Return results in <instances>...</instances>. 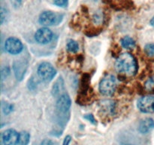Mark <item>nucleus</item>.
Listing matches in <instances>:
<instances>
[{
	"mask_svg": "<svg viewBox=\"0 0 154 145\" xmlns=\"http://www.w3.org/2000/svg\"><path fill=\"white\" fill-rule=\"evenodd\" d=\"M115 68L120 73L129 76H133L138 72V62L132 54L128 52L123 53L117 58Z\"/></svg>",
	"mask_w": 154,
	"mask_h": 145,
	"instance_id": "obj_1",
	"label": "nucleus"
},
{
	"mask_svg": "<svg viewBox=\"0 0 154 145\" xmlns=\"http://www.w3.org/2000/svg\"><path fill=\"white\" fill-rule=\"evenodd\" d=\"M117 87V81L114 76L107 75L101 80L99 85V90L101 94L105 96H110L114 93Z\"/></svg>",
	"mask_w": 154,
	"mask_h": 145,
	"instance_id": "obj_2",
	"label": "nucleus"
},
{
	"mask_svg": "<svg viewBox=\"0 0 154 145\" xmlns=\"http://www.w3.org/2000/svg\"><path fill=\"white\" fill-rule=\"evenodd\" d=\"M37 73L42 81L48 82L55 77L57 70L49 62H42L38 67Z\"/></svg>",
	"mask_w": 154,
	"mask_h": 145,
	"instance_id": "obj_3",
	"label": "nucleus"
},
{
	"mask_svg": "<svg viewBox=\"0 0 154 145\" xmlns=\"http://www.w3.org/2000/svg\"><path fill=\"white\" fill-rule=\"evenodd\" d=\"M62 18H63V15L47 11L41 14L38 18V22L42 26H45L46 27L49 26L57 25L61 21Z\"/></svg>",
	"mask_w": 154,
	"mask_h": 145,
	"instance_id": "obj_4",
	"label": "nucleus"
},
{
	"mask_svg": "<svg viewBox=\"0 0 154 145\" xmlns=\"http://www.w3.org/2000/svg\"><path fill=\"white\" fill-rule=\"evenodd\" d=\"M5 48L8 53L16 55L22 52L23 45L22 42L17 38L9 37L5 42Z\"/></svg>",
	"mask_w": 154,
	"mask_h": 145,
	"instance_id": "obj_5",
	"label": "nucleus"
},
{
	"mask_svg": "<svg viewBox=\"0 0 154 145\" xmlns=\"http://www.w3.org/2000/svg\"><path fill=\"white\" fill-rule=\"evenodd\" d=\"M138 110L144 113H154V96L147 95L141 97L137 103Z\"/></svg>",
	"mask_w": 154,
	"mask_h": 145,
	"instance_id": "obj_6",
	"label": "nucleus"
},
{
	"mask_svg": "<svg viewBox=\"0 0 154 145\" xmlns=\"http://www.w3.org/2000/svg\"><path fill=\"white\" fill-rule=\"evenodd\" d=\"M35 39L40 45H46L53 39V33L48 27L38 29L35 33Z\"/></svg>",
	"mask_w": 154,
	"mask_h": 145,
	"instance_id": "obj_7",
	"label": "nucleus"
},
{
	"mask_svg": "<svg viewBox=\"0 0 154 145\" xmlns=\"http://www.w3.org/2000/svg\"><path fill=\"white\" fill-rule=\"evenodd\" d=\"M20 133L16 130L9 128L2 133V141L4 145H18Z\"/></svg>",
	"mask_w": 154,
	"mask_h": 145,
	"instance_id": "obj_8",
	"label": "nucleus"
},
{
	"mask_svg": "<svg viewBox=\"0 0 154 145\" xmlns=\"http://www.w3.org/2000/svg\"><path fill=\"white\" fill-rule=\"evenodd\" d=\"M71 106H72V101L67 94L61 95L57 99L56 103V107L57 110L60 113H66L69 110Z\"/></svg>",
	"mask_w": 154,
	"mask_h": 145,
	"instance_id": "obj_9",
	"label": "nucleus"
},
{
	"mask_svg": "<svg viewBox=\"0 0 154 145\" xmlns=\"http://www.w3.org/2000/svg\"><path fill=\"white\" fill-rule=\"evenodd\" d=\"M14 71L17 80H22L27 69V62L24 60H17L14 62Z\"/></svg>",
	"mask_w": 154,
	"mask_h": 145,
	"instance_id": "obj_10",
	"label": "nucleus"
},
{
	"mask_svg": "<svg viewBox=\"0 0 154 145\" xmlns=\"http://www.w3.org/2000/svg\"><path fill=\"white\" fill-rule=\"evenodd\" d=\"M154 128V120L152 118H145L139 122L138 131L140 133L144 134L151 131Z\"/></svg>",
	"mask_w": 154,
	"mask_h": 145,
	"instance_id": "obj_11",
	"label": "nucleus"
},
{
	"mask_svg": "<svg viewBox=\"0 0 154 145\" xmlns=\"http://www.w3.org/2000/svg\"><path fill=\"white\" fill-rule=\"evenodd\" d=\"M101 108L105 113L113 115L115 111V104L112 101H103L101 103Z\"/></svg>",
	"mask_w": 154,
	"mask_h": 145,
	"instance_id": "obj_12",
	"label": "nucleus"
},
{
	"mask_svg": "<svg viewBox=\"0 0 154 145\" xmlns=\"http://www.w3.org/2000/svg\"><path fill=\"white\" fill-rule=\"evenodd\" d=\"M120 44L125 49H132L135 47V41L132 37L126 36L120 39Z\"/></svg>",
	"mask_w": 154,
	"mask_h": 145,
	"instance_id": "obj_13",
	"label": "nucleus"
},
{
	"mask_svg": "<svg viewBox=\"0 0 154 145\" xmlns=\"http://www.w3.org/2000/svg\"><path fill=\"white\" fill-rule=\"evenodd\" d=\"M64 89V82L62 77H60L56 81L55 84L54 85L52 88V94L54 96H57L60 95V92Z\"/></svg>",
	"mask_w": 154,
	"mask_h": 145,
	"instance_id": "obj_14",
	"label": "nucleus"
},
{
	"mask_svg": "<svg viewBox=\"0 0 154 145\" xmlns=\"http://www.w3.org/2000/svg\"><path fill=\"white\" fill-rule=\"evenodd\" d=\"M30 140V134L27 131H21L19 135L18 145H28Z\"/></svg>",
	"mask_w": 154,
	"mask_h": 145,
	"instance_id": "obj_15",
	"label": "nucleus"
},
{
	"mask_svg": "<svg viewBox=\"0 0 154 145\" xmlns=\"http://www.w3.org/2000/svg\"><path fill=\"white\" fill-rule=\"evenodd\" d=\"M66 49L70 53H76L79 49V45L75 40L70 39L68 41L67 44H66Z\"/></svg>",
	"mask_w": 154,
	"mask_h": 145,
	"instance_id": "obj_16",
	"label": "nucleus"
},
{
	"mask_svg": "<svg viewBox=\"0 0 154 145\" xmlns=\"http://www.w3.org/2000/svg\"><path fill=\"white\" fill-rule=\"evenodd\" d=\"M144 52L149 57L154 56V43H148L144 46Z\"/></svg>",
	"mask_w": 154,
	"mask_h": 145,
	"instance_id": "obj_17",
	"label": "nucleus"
},
{
	"mask_svg": "<svg viewBox=\"0 0 154 145\" xmlns=\"http://www.w3.org/2000/svg\"><path fill=\"white\" fill-rule=\"evenodd\" d=\"M13 104L8 103H3L2 104V111L5 115H8L9 113L13 111Z\"/></svg>",
	"mask_w": 154,
	"mask_h": 145,
	"instance_id": "obj_18",
	"label": "nucleus"
},
{
	"mask_svg": "<svg viewBox=\"0 0 154 145\" xmlns=\"http://www.w3.org/2000/svg\"><path fill=\"white\" fill-rule=\"evenodd\" d=\"M144 86H145L146 90L147 91L154 90V76L149 78L145 82Z\"/></svg>",
	"mask_w": 154,
	"mask_h": 145,
	"instance_id": "obj_19",
	"label": "nucleus"
},
{
	"mask_svg": "<svg viewBox=\"0 0 154 145\" xmlns=\"http://www.w3.org/2000/svg\"><path fill=\"white\" fill-rule=\"evenodd\" d=\"M93 21H94L95 24H102V21H103V16H102V14L100 13V11L96 12L94 14V16H93Z\"/></svg>",
	"mask_w": 154,
	"mask_h": 145,
	"instance_id": "obj_20",
	"label": "nucleus"
},
{
	"mask_svg": "<svg viewBox=\"0 0 154 145\" xmlns=\"http://www.w3.org/2000/svg\"><path fill=\"white\" fill-rule=\"evenodd\" d=\"M10 74V69H9L8 66H4V67L2 68L1 69V78L2 80L5 79V78H7L8 76Z\"/></svg>",
	"mask_w": 154,
	"mask_h": 145,
	"instance_id": "obj_21",
	"label": "nucleus"
},
{
	"mask_svg": "<svg viewBox=\"0 0 154 145\" xmlns=\"http://www.w3.org/2000/svg\"><path fill=\"white\" fill-rule=\"evenodd\" d=\"M8 18V12L6 11V9H5L4 8H1V24H4L5 21H6V19Z\"/></svg>",
	"mask_w": 154,
	"mask_h": 145,
	"instance_id": "obj_22",
	"label": "nucleus"
},
{
	"mask_svg": "<svg viewBox=\"0 0 154 145\" xmlns=\"http://www.w3.org/2000/svg\"><path fill=\"white\" fill-rule=\"evenodd\" d=\"M54 2L56 5L60 7H64L67 5L68 0H54Z\"/></svg>",
	"mask_w": 154,
	"mask_h": 145,
	"instance_id": "obj_23",
	"label": "nucleus"
},
{
	"mask_svg": "<svg viewBox=\"0 0 154 145\" xmlns=\"http://www.w3.org/2000/svg\"><path fill=\"white\" fill-rule=\"evenodd\" d=\"M40 145H57V143L54 140H51V139H44L41 142Z\"/></svg>",
	"mask_w": 154,
	"mask_h": 145,
	"instance_id": "obj_24",
	"label": "nucleus"
},
{
	"mask_svg": "<svg viewBox=\"0 0 154 145\" xmlns=\"http://www.w3.org/2000/svg\"><path fill=\"white\" fill-rule=\"evenodd\" d=\"M84 118H85L86 119H87L89 122H91V123H93V124H96V119H95L94 116H93V114L85 115V116H84Z\"/></svg>",
	"mask_w": 154,
	"mask_h": 145,
	"instance_id": "obj_25",
	"label": "nucleus"
},
{
	"mask_svg": "<svg viewBox=\"0 0 154 145\" xmlns=\"http://www.w3.org/2000/svg\"><path fill=\"white\" fill-rule=\"evenodd\" d=\"M11 3L12 4V5L14 8L19 7L21 5V2H22V0H10Z\"/></svg>",
	"mask_w": 154,
	"mask_h": 145,
	"instance_id": "obj_26",
	"label": "nucleus"
},
{
	"mask_svg": "<svg viewBox=\"0 0 154 145\" xmlns=\"http://www.w3.org/2000/svg\"><path fill=\"white\" fill-rule=\"evenodd\" d=\"M71 140H72V137L70 135L66 136V137L64 138L63 142V145H69Z\"/></svg>",
	"mask_w": 154,
	"mask_h": 145,
	"instance_id": "obj_27",
	"label": "nucleus"
},
{
	"mask_svg": "<svg viewBox=\"0 0 154 145\" xmlns=\"http://www.w3.org/2000/svg\"><path fill=\"white\" fill-rule=\"evenodd\" d=\"M150 25L152 26V27H154V16L153 17V18H152V19L150 20Z\"/></svg>",
	"mask_w": 154,
	"mask_h": 145,
	"instance_id": "obj_28",
	"label": "nucleus"
},
{
	"mask_svg": "<svg viewBox=\"0 0 154 145\" xmlns=\"http://www.w3.org/2000/svg\"><path fill=\"white\" fill-rule=\"evenodd\" d=\"M93 1H95V2H96V1H98V0H93Z\"/></svg>",
	"mask_w": 154,
	"mask_h": 145,
	"instance_id": "obj_29",
	"label": "nucleus"
},
{
	"mask_svg": "<svg viewBox=\"0 0 154 145\" xmlns=\"http://www.w3.org/2000/svg\"><path fill=\"white\" fill-rule=\"evenodd\" d=\"M127 145H132V144H127Z\"/></svg>",
	"mask_w": 154,
	"mask_h": 145,
	"instance_id": "obj_30",
	"label": "nucleus"
}]
</instances>
